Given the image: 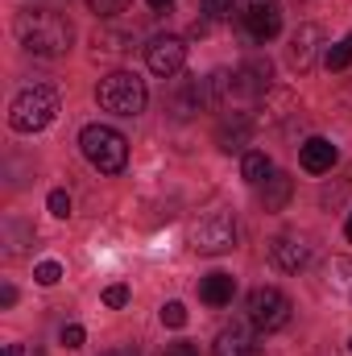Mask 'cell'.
<instances>
[{
  "mask_svg": "<svg viewBox=\"0 0 352 356\" xmlns=\"http://www.w3.org/2000/svg\"><path fill=\"white\" fill-rule=\"evenodd\" d=\"M323 63L332 67V71H344L352 63V33L344 38V42H336V46H328V54H323Z\"/></svg>",
  "mask_w": 352,
  "mask_h": 356,
  "instance_id": "cell-19",
  "label": "cell"
},
{
  "mask_svg": "<svg viewBox=\"0 0 352 356\" xmlns=\"http://www.w3.org/2000/svg\"><path fill=\"white\" fill-rule=\"evenodd\" d=\"M307 257H311V249H307L303 236H273L269 241V261L278 269H286V273H298L307 266Z\"/></svg>",
  "mask_w": 352,
  "mask_h": 356,
  "instance_id": "cell-10",
  "label": "cell"
},
{
  "mask_svg": "<svg viewBox=\"0 0 352 356\" xmlns=\"http://www.w3.org/2000/svg\"><path fill=\"white\" fill-rule=\"evenodd\" d=\"M13 302H17V290H13V286H4V290H0V307H13Z\"/></svg>",
  "mask_w": 352,
  "mask_h": 356,
  "instance_id": "cell-28",
  "label": "cell"
},
{
  "mask_svg": "<svg viewBox=\"0 0 352 356\" xmlns=\"http://www.w3.org/2000/svg\"><path fill=\"white\" fill-rule=\"evenodd\" d=\"M83 340H88V332H83L79 323H71V327H63V344H67V348H83Z\"/></svg>",
  "mask_w": 352,
  "mask_h": 356,
  "instance_id": "cell-24",
  "label": "cell"
},
{
  "mask_svg": "<svg viewBox=\"0 0 352 356\" xmlns=\"http://www.w3.org/2000/svg\"><path fill=\"white\" fill-rule=\"evenodd\" d=\"M54 116H58V95L50 88H25L8 108V124L17 133H42Z\"/></svg>",
  "mask_w": 352,
  "mask_h": 356,
  "instance_id": "cell-4",
  "label": "cell"
},
{
  "mask_svg": "<svg viewBox=\"0 0 352 356\" xmlns=\"http://www.w3.org/2000/svg\"><path fill=\"white\" fill-rule=\"evenodd\" d=\"M17 38L38 58H58L71 50V21L63 13H21Z\"/></svg>",
  "mask_w": 352,
  "mask_h": 356,
  "instance_id": "cell-1",
  "label": "cell"
},
{
  "mask_svg": "<svg viewBox=\"0 0 352 356\" xmlns=\"http://www.w3.org/2000/svg\"><path fill=\"white\" fill-rule=\"evenodd\" d=\"M145 4H150V8H158V13H162V8H170V4H175V0H145Z\"/></svg>",
  "mask_w": 352,
  "mask_h": 356,
  "instance_id": "cell-29",
  "label": "cell"
},
{
  "mask_svg": "<svg viewBox=\"0 0 352 356\" xmlns=\"http://www.w3.org/2000/svg\"><path fill=\"white\" fill-rule=\"evenodd\" d=\"M245 29H249L257 42L278 38V29H282V8H278L273 0H257V4H249V8H245Z\"/></svg>",
  "mask_w": 352,
  "mask_h": 356,
  "instance_id": "cell-9",
  "label": "cell"
},
{
  "mask_svg": "<svg viewBox=\"0 0 352 356\" xmlns=\"http://www.w3.org/2000/svg\"><path fill=\"white\" fill-rule=\"evenodd\" d=\"M344 236H349V241H352V216H349V224H344Z\"/></svg>",
  "mask_w": 352,
  "mask_h": 356,
  "instance_id": "cell-32",
  "label": "cell"
},
{
  "mask_svg": "<svg viewBox=\"0 0 352 356\" xmlns=\"http://www.w3.org/2000/svg\"><path fill=\"white\" fill-rule=\"evenodd\" d=\"M145 63H150V71H154V75L175 79L178 71H182V63H186V42L175 38V33L154 38V42L145 46Z\"/></svg>",
  "mask_w": 352,
  "mask_h": 356,
  "instance_id": "cell-7",
  "label": "cell"
},
{
  "mask_svg": "<svg viewBox=\"0 0 352 356\" xmlns=\"http://www.w3.org/2000/svg\"><path fill=\"white\" fill-rule=\"evenodd\" d=\"M133 46V38L129 33H108V29H99L95 33V50H104V54H125Z\"/></svg>",
  "mask_w": 352,
  "mask_h": 356,
  "instance_id": "cell-18",
  "label": "cell"
},
{
  "mask_svg": "<svg viewBox=\"0 0 352 356\" xmlns=\"http://www.w3.org/2000/svg\"><path fill=\"white\" fill-rule=\"evenodd\" d=\"M46 203H50V216H58V220H67V216H71V195H67V191H50V199H46Z\"/></svg>",
  "mask_w": 352,
  "mask_h": 356,
  "instance_id": "cell-22",
  "label": "cell"
},
{
  "mask_svg": "<svg viewBox=\"0 0 352 356\" xmlns=\"http://www.w3.org/2000/svg\"><path fill=\"white\" fill-rule=\"evenodd\" d=\"M162 323H166V327H182V323H186V307H182V302H166V307H162Z\"/></svg>",
  "mask_w": 352,
  "mask_h": 356,
  "instance_id": "cell-23",
  "label": "cell"
},
{
  "mask_svg": "<svg viewBox=\"0 0 352 356\" xmlns=\"http://www.w3.org/2000/svg\"><path fill=\"white\" fill-rule=\"evenodd\" d=\"M257 186H262V207L265 211H282V207L290 203V191H294V182L286 175H278V170L265 178V182H257Z\"/></svg>",
  "mask_w": 352,
  "mask_h": 356,
  "instance_id": "cell-15",
  "label": "cell"
},
{
  "mask_svg": "<svg viewBox=\"0 0 352 356\" xmlns=\"http://www.w3.org/2000/svg\"><path fill=\"white\" fill-rule=\"evenodd\" d=\"M211 356H262V344H257L241 323H232V327H224V332L216 336Z\"/></svg>",
  "mask_w": 352,
  "mask_h": 356,
  "instance_id": "cell-11",
  "label": "cell"
},
{
  "mask_svg": "<svg viewBox=\"0 0 352 356\" xmlns=\"http://www.w3.org/2000/svg\"><path fill=\"white\" fill-rule=\"evenodd\" d=\"M241 175H245V182H265V178L273 175V166H269V158L265 154H245V162H241Z\"/></svg>",
  "mask_w": 352,
  "mask_h": 356,
  "instance_id": "cell-17",
  "label": "cell"
},
{
  "mask_svg": "<svg viewBox=\"0 0 352 356\" xmlns=\"http://www.w3.org/2000/svg\"><path fill=\"white\" fill-rule=\"evenodd\" d=\"M166 356H199V348H195V344H186V340H178V344L166 348Z\"/></svg>",
  "mask_w": 352,
  "mask_h": 356,
  "instance_id": "cell-27",
  "label": "cell"
},
{
  "mask_svg": "<svg viewBox=\"0 0 352 356\" xmlns=\"http://www.w3.org/2000/svg\"><path fill=\"white\" fill-rule=\"evenodd\" d=\"M349 348H352V340H349Z\"/></svg>",
  "mask_w": 352,
  "mask_h": 356,
  "instance_id": "cell-33",
  "label": "cell"
},
{
  "mask_svg": "<svg viewBox=\"0 0 352 356\" xmlns=\"http://www.w3.org/2000/svg\"><path fill=\"white\" fill-rule=\"evenodd\" d=\"M33 277H38L42 286H58V282H63V266H58V261H42V266L33 269Z\"/></svg>",
  "mask_w": 352,
  "mask_h": 356,
  "instance_id": "cell-21",
  "label": "cell"
},
{
  "mask_svg": "<svg viewBox=\"0 0 352 356\" xmlns=\"http://www.w3.org/2000/svg\"><path fill=\"white\" fill-rule=\"evenodd\" d=\"M79 149L99 175H120L125 162H129V141L112 124H88L79 133Z\"/></svg>",
  "mask_w": 352,
  "mask_h": 356,
  "instance_id": "cell-2",
  "label": "cell"
},
{
  "mask_svg": "<svg viewBox=\"0 0 352 356\" xmlns=\"http://www.w3.org/2000/svg\"><path fill=\"white\" fill-rule=\"evenodd\" d=\"M91 13H99V17H112V13H120L125 8V0H88Z\"/></svg>",
  "mask_w": 352,
  "mask_h": 356,
  "instance_id": "cell-26",
  "label": "cell"
},
{
  "mask_svg": "<svg viewBox=\"0 0 352 356\" xmlns=\"http://www.w3.org/2000/svg\"><path fill=\"white\" fill-rule=\"evenodd\" d=\"M336 145L328 141V137H311L307 145H303V154H298V162H303V170H311V175H323V170H332L336 166Z\"/></svg>",
  "mask_w": 352,
  "mask_h": 356,
  "instance_id": "cell-12",
  "label": "cell"
},
{
  "mask_svg": "<svg viewBox=\"0 0 352 356\" xmlns=\"http://www.w3.org/2000/svg\"><path fill=\"white\" fill-rule=\"evenodd\" d=\"M4 356H25V353H21V344H8V348H4Z\"/></svg>",
  "mask_w": 352,
  "mask_h": 356,
  "instance_id": "cell-30",
  "label": "cell"
},
{
  "mask_svg": "<svg viewBox=\"0 0 352 356\" xmlns=\"http://www.w3.org/2000/svg\"><path fill=\"white\" fill-rule=\"evenodd\" d=\"M203 104H211V95H207V79H178L175 91L166 95V108H170V116H178V120L195 116Z\"/></svg>",
  "mask_w": 352,
  "mask_h": 356,
  "instance_id": "cell-8",
  "label": "cell"
},
{
  "mask_svg": "<svg viewBox=\"0 0 352 356\" xmlns=\"http://www.w3.org/2000/svg\"><path fill=\"white\" fill-rule=\"evenodd\" d=\"M104 356H137V353H129V348H116V353H104Z\"/></svg>",
  "mask_w": 352,
  "mask_h": 356,
  "instance_id": "cell-31",
  "label": "cell"
},
{
  "mask_svg": "<svg viewBox=\"0 0 352 356\" xmlns=\"http://www.w3.org/2000/svg\"><path fill=\"white\" fill-rule=\"evenodd\" d=\"M315 46H319V29L315 25H303L294 38H290V67L294 71H307L315 63Z\"/></svg>",
  "mask_w": 352,
  "mask_h": 356,
  "instance_id": "cell-13",
  "label": "cell"
},
{
  "mask_svg": "<svg viewBox=\"0 0 352 356\" xmlns=\"http://www.w3.org/2000/svg\"><path fill=\"white\" fill-rule=\"evenodd\" d=\"M232 294H237L232 273H207V277H203V286H199V298H203L207 307H228V302H232Z\"/></svg>",
  "mask_w": 352,
  "mask_h": 356,
  "instance_id": "cell-14",
  "label": "cell"
},
{
  "mask_svg": "<svg viewBox=\"0 0 352 356\" xmlns=\"http://www.w3.org/2000/svg\"><path fill=\"white\" fill-rule=\"evenodd\" d=\"M245 133H249V120L237 112V116H232V124H228V120L220 124L216 141H220V149H228V154H232V149H241V145H245Z\"/></svg>",
  "mask_w": 352,
  "mask_h": 356,
  "instance_id": "cell-16",
  "label": "cell"
},
{
  "mask_svg": "<svg viewBox=\"0 0 352 356\" xmlns=\"http://www.w3.org/2000/svg\"><path fill=\"white\" fill-rule=\"evenodd\" d=\"M232 245H237V224H232L228 211H211V216H203V220L191 228V249L203 253V257H220V253H228Z\"/></svg>",
  "mask_w": 352,
  "mask_h": 356,
  "instance_id": "cell-5",
  "label": "cell"
},
{
  "mask_svg": "<svg viewBox=\"0 0 352 356\" xmlns=\"http://www.w3.org/2000/svg\"><path fill=\"white\" fill-rule=\"evenodd\" d=\"M245 311H249V323H253L257 332H278V327L290 323V298H286L278 286H257V290L249 294Z\"/></svg>",
  "mask_w": 352,
  "mask_h": 356,
  "instance_id": "cell-6",
  "label": "cell"
},
{
  "mask_svg": "<svg viewBox=\"0 0 352 356\" xmlns=\"http://www.w3.org/2000/svg\"><path fill=\"white\" fill-rule=\"evenodd\" d=\"M237 4H241V0H203V13H207L211 21H224V17L237 13Z\"/></svg>",
  "mask_w": 352,
  "mask_h": 356,
  "instance_id": "cell-20",
  "label": "cell"
},
{
  "mask_svg": "<svg viewBox=\"0 0 352 356\" xmlns=\"http://www.w3.org/2000/svg\"><path fill=\"white\" fill-rule=\"evenodd\" d=\"M95 99H99V108H108V112H116V116H137V112L145 108L150 91H145V83H141L133 71H112V75L99 79Z\"/></svg>",
  "mask_w": 352,
  "mask_h": 356,
  "instance_id": "cell-3",
  "label": "cell"
},
{
  "mask_svg": "<svg viewBox=\"0 0 352 356\" xmlns=\"http://www.w3.org/2000/svg\"><path fill=\"white\" fill-rule=\"evenodd\" d=\"M104 302H108V307H125V302H129V286H108V290H104Z\"/></svg>",
  "mask_w": 352,
  "mask_h": 356,
  "instance_id": "cell-25",
  "label": "cell"
}]
</instances>
